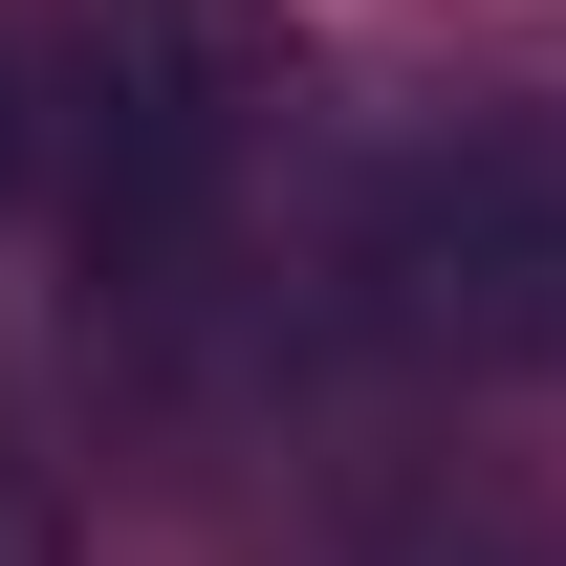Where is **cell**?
Returning <instances> with one entry per match:
<instances>
[{
	"instance_id": "obj_2",
	"label": "cell",
	"mask_w": 566,
	"mask_h": 566,
	"mask_svg": "<svg viewBox=\"0 0 566 566\" xmlns=\"http://www.w3.org/2000/svg\"><path fill=\"white\" fill-rule=\"evenodd\" d=\"M349 327L415 370H566V132L545 109H458L370 175Z\"/></svg>"
},
{
	"instance_id": "obj_3",
	"label": "cell",
	"mask_w": 566,
	"mask_h": 566,
	"mask_svg": "<svg viewBox=\"0 0 566 566\" xmlns=\"http://www.w3.org/2000/svg\"><path fill=\"white\" fill-rule=\"evenodd\" d=\"M370 566H545V545H523L501 501H415V523H392V545H370Z\"/></svg>"
},
{
	"instance_id": "obj_5",
	"label": "cell",
	"mask_w": 566,
	"mask_h": 566,
	"mask_svg": "<svg viewBox=\"0 0 566 566\" xmlns=\"http://www.w3.org/2000/svg\"><path fill=\"white\" fill-rule=\"evenodd\" d=\"M22 153H44V109H22V44H0V175H22Z\"/></svg>"
},
{
	"instance_id": "obj_1",
	"label": "cell",
	"mask_w": 566,
	"mask_h": 566,
	"mask_svg": "<svg viewBox=\"0 0 566 566\" xmlns=\"http://www.w3.org/2000/svg\"><path fill=\"white\" fill-rule=\"evenodd\" d=\"M262 109H283V22L262 0H87L66 66V262H87V349L175 370L240 283V197H262Z\"/></svg>"
},
{
	"instance_id": "obj_4",
	"label": "cell",
	"mask_w": 566,
	"mask_h": 566,
	"mask_svg": "<svg viewBox=\"0 0 566 566\" xmlns=\"http://www.w3.org/2000/svg\"><path fill=\"white\" fill-rule=\"evenodd\" d=\"M0 566H66V480H44L22 415H0Z\"/></svg>"
}]
</instances>
